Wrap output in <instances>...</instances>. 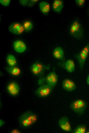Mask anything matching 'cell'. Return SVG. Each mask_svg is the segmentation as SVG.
Segmentation results:
<instances>
[{
  "instance_id": "ffe728a7",
  "label": "cell",
  "mask_w": 89,
  "mask_h": 133,
  "mask_svg": "<svg viewBox=\"0 0 89 133\" xmlns=\"http://www.w3.org/2000/svg\"><path fill=\"white\" fill-rule=\"evenodd\" d=\"M86 127L83 124L80 125L76 127L73 131L74 133H85L86 132Z\"/></svg>"
},
{
  "instance_id": "6da1fadb",
  "label": "cell",
  "mask_w": 89,
  "mask_h": 133,
  "mask_svg": "<svg viewBox=\"0 0 89 133\" xmlns=\"http://www.w3.org/2000/svg\"><path fill=\"white\" fill-rule=\"evenodd\" d=\"M38 117L34 113L30 111H26L21 115L18 119L19 124L20 126L24 128H28L37 121Z\"/></svg>"
},
{
  "instance_id": "7a4b0ae2",
  "label": "cell",
  "mask_w": 89,
  "mask_h": 133,
  "mask_svg": "<svg viewBox=\"0 0 89 133\" xmlns=\"http://www.w3.org/2000/svg\"><path fill=\"white\" fill-rule=\"evenodd\" d=\"M69 33L72 37L77 39H80L83 38V29L78 20H74L72 23L70 28Z\"/></svg>"
},
{
  "instance_id": "9c48e42d",
  "label": "cell",
  "mask_w": 89,
  "mask_h": 133,
  "mask_svg": "<svg viewBox=\"0 0 89 133\" xmlns=\"http://www.w3.org/2000/svg\"><path fill=\"white\" fill-rule=\"evenodd\" d=\"M46 84L52 88L54 87L57 83L58 77L57 74L54 72L49 73L46 77Z\"/></svg>"
},
{
  "instance_id": "52a82bcc",
  "label": "cell",
  "mask_w": 89,
  "mask_h": 133,
  "mask_svg": "<svg viewBox=\"0 0 89 133\" xmlns=\"http://www.w3.org/2000/svg\"><path fill=\"white\" fill-rule=\"evenodd\" d=\"M58 124L63 130L69 132L71 130V127L68 118L66 116L61 117L59 120Z\"/></svg>"
},
{
  "instance_id": "603a6c76",
  "label": "cell",
  "mask_w": 89,
  "mask_h": 133,
  "mask_svg": "<svg viewBox=\"0 0 89 133\" xmlns=\"http://www.w3.org/2000/svg\"><path fill=\"white\" fill-rule=\"evenodd\" d=\"M46 82V78L42 77L38 81V84L40 85H44L45 82Z\"/></svg>"
},
{
  "instance_id": "d4e9b609",
  "label": "cell",
  "mask_w": 89,
  "mask_h": 133,
  "mask_svg": "<svg viewBox=\"0 0 89 133\" xmlns=\"http://www.w3.org/2000/svg\"><path fill=\"white\" fill-rule=\"evenodd\" d=\"M28 1L27 0H21L19 1V2L22 5L25 6L28 5Z\"/></svg>"
},
{
  "instance_id": "44dd1931",
  "label": "cell",
  "mask_w": 89,
  "mask_h": 133,
  "mask_svg": "<svg viewBox=\"0 0 89 133\" xmlns=\"http://www.w3.org/2000/svg\"><path fill=\"white\" fill-rule=\"evenodd\" d=\"M76 5L79 7H83L85 4V0H75Z\"/></svg>"
},
{
  "instance_id": "7402d4cb",
  "label": "cell",
  "mask_w": 89,
  "mask_h": 133,
  "mask_svg": "<svg viewBox=\"0 0 89 133\" xmlns=\"http://www.w3.org/2000/svg\"><path fill=\"white\" fill-rule=\"evenodd\" d=\"M10 0H1V4L4 6H7L9 5L10 3Z\"/></svg>"
},
{
  "instance_id": "7c38bea8",
  "label": "cell",
  "mask_w": 89,
  "mask_h": 133,
  "mask_svg": "<svg viewBox=\"0 0 89 133\" xmlns=\"http://www.w3.org/2000/svg\"><path fill=\"white\" fill-rule=\"evenodd\" d=\"M13 46L16 51L19 53L24 52L27 49L25 43L23 41L20 40L15 41L13 43Z\"/></svg>"
},
{
  "instance_id": "f1b7e54d",
  "label": "cell",
  "mask_w": 89,
  "mask_h": 133,
  "mask_svg": "<svg viewBox=\"0 0 89 133\" xmlns=\"http://www.w3.org/2000/svg\"><path fill=\"white\" fill-rule=\"evenodd\" d=\"M86 132H87V133H89V130L87 131H86Z\"/></svg>"
},
{
  "instance_id": "277c9868",
  "label": "cell",
  "mask_w": 89,
  "mask_h": 133,
  "mask_svg": "<svg viewBox=\"0 0 89 133\" xmlns=\"http://www.w3.org/2000/svg\"><path fill=\"white\" fill-rule=\"evenodd\" d=\"M89 53V42L77 54L76 58L79 65L82 69Z\"/></svg>"
},
{
  "instance_id": "cb8c5ba5",
  "label": "cell",
  "mask_w": 89,
  "mask_h": 133,
  "mask_svg": "<svg viewBox=\"0 0 89 133\" xmlns=\"http://www.w3.org/2000/svg\"><path fill=\"white\" fill-rule=\"evenodd\" d=\"M38 0H30L28 1V6L30 7L33 6L38 1Z\"/></svg>"
},
{
  "instance_id": "ac0fdd59",
  "label": "cell",
  "mask_w": 89,
  "mask_h": 133,
  "mask_svg": "<svg viewBox=\"0 0 89 133\" xmlns=\"http://www.w3.org/2000/svg\"><path fill=\"white\" fill-rule=\"evenodd\" d=\"M7 63L10 66H15L17 64V61L16 58L12 54L8 55L6 58Z\"/></svg>"
},
{
  "instance_id": "3957f363",
  "label": "cell",
  "mask_w": 89,
  "mask_h": 133,
  "mask_svg": "<svg viewBox=\"0 0 89 133\" xmlns=\"http://www.w3.org/2000/svg\"><path fill=\"white\" fill-rule=\"evenodd\" d=\"M72 110L79 115H82L85 112L86 107L85 102L83 100L78 99L72 102L70 104Z\"/></svg>"
},
{
  "instance_id": "2e32d148",
  "label": "cell",
  "mask_w": 89,
  "mask_h": 133,
  "mask_svg": "<svg viewBox=\"0 0 89 133\" xmlns=\"http://www.w3.org/2000/svg\"><path fill=\"white\" fill-rule=\"evenodd\" d=\"M63 6V1L61 0H55L53 1L52 7L54 11L57 13L60 12Z\"/></svg>"
},
{
  "instance_id": "4316f807",
  "label": "cell",
  "mask_w": 89,
  "mask_h": 133,
  "mask_svg": "<svg viewBox=\"0 0 89 133\" xmlns=\"http://www.w3.org/2000/svg\"><path fill=\"white\" fill-rule=\"evenodd\" d=\"M5 123L3 120L2 119L0 120V127H2L5 124Z\"/></svg>"
},
{
  "instance_id": "30bf717a",
  "label": "cell",
  "mask_w": 89,
  "mask_h": 133,
  "mask_svg": "<svg viewBox=\"0 0 89 133\" xmlns=\"http://www.w3.org/2000/svg\"><path fill=\"white\" fill-rule=\"evenodd\" d=\"M44 65L39 62L33 63L30 67V69L32 73L36 76L42 74L44 71Z\"/></svg>"
},
{
  "instance_id": "83f0119b",
  "label": "cell",
  "mask_w": 89,
  "mask_h": 133,
  "mask_svg": "<svg viewBox=\"0 0 89 133\" xmlns=\"http://www.w3.org/2000/svg\"><path fill=\"white\" fill-rule=\"evenodd\" d=\"M86 82L87 84L89 85V75H88L87 77Z\"/></svg>"
},
{
  "instance_id": "484cf974",
  "label": "cell",
  "mask_w": 89,
  "mask_h": 133,
  "mask_svg": "<svg viewBox=\"0 0 89 133\" xmlns=\"http://www.w3.org/2000/svg\"><path fill=\"white\" fill-rule=\"evenodd\" d=\"M10 132L12 133H19L20 132V130L17 129H14L12 130Z\"/></svg>"
},
{
  "instance_id": "e0dca14e",
  "label": "cell",
  "mask_w": 89,
  "mask_h": 133,
  "mask_svg": "<svg viewBox=\"0 0 89 133\" xmlns=\"http://www.w3.org/2000/svg\"><path fill=\"white\" fill-rule=\"evenodd\" d=\"M65 68L68 72H73L75 69V64L74 61L71 59H68L65 61Z\"/></svg>"
},
{
  "instance_id": "4fadbf2b",
  "label": "cell",
  "mask_w": 89,
  "mask_h": 133,
  "mask_svg": "<svg viewBox=\"0 0 89 133\" xmlns=\"http://www.w3.org/2000/svg\"><path fill=\"white\" fill-rule=\"evenodd\" d=\"M5 70L10 74L15 76H19L21 73L20 69L16 66L7 67L5 68Z\"/></svg>"
},
{
  "instance_id": "d6986e66",
  "label": "cell",
  "mask_w": 89,
  "mask_h": 133,
  "mask_svg": "<svg viewBox=\"0 0 89 133\" xmlns=\"http://www.w3.org/2000/svg\"><path fill=\"white\" fill-rule=\"evenodd\" d=\"M24 30L26 32L31 31L33 27L32 23L30 20H27L25 21L23 24Z\"/></svg>"
},
{
  "instance_id": "8fae6325",
  "label": "cell",
  "mask_w": 89,
  "mask_h": 133,
  "mask_svg": "<svg viewBox=\"0 0 89 133\" xmlns=\"http://www.w3.org/2000/svg\"><path fill=\"white\" fill-rule=\"evenodd\" d=\"M62 86L64 90L69 92L74 91L76 88V85L74 82L69 79H65L62 81Z\"/></svg>"
},
{
  "instance_id": "5bb4252c",
  "label": "cell",
  "mask_w": 89,
  "mask_h": 133,
  "mask_svg": "<svg viewBox=\"0 0 89 133\" xmlns=\"http://www.w3.org/2000/svg\"><path fill=\"white\" fill-rule=\"evenodd\" d=\"M53 55L55 58L60 60L62 59L64 56V52L63 48L60 47H57L53 50Z\"/></svg>"
},
{
  "instance_id": "ba28073f",
  "label": "cell",
  "mask_w": 89,
  "mask_h": 133,
  "mask_svg": "<svg viewBox=\"0 0 89 133\" xmlns=\"http://www.w3.org/2000/svg\"><path fill=\"white\" fill-rule=\"evenodd\" d=\"M8 29L11 33L17 35L21 34L24 30L23 25L17 22L11 24L9 25Z\"/></svg>"
},
{
  "instance_id": "5b68a950",
  "label": "cell",
  "mask_w": 89,
  "mask_h": 133,
  "mask_svg": "<svg viewBox=\"0 0 89 133\" xmlns=\"http://www.w3.org/2000/svg\"><path fill=\"white\" fill-rule=\"evenodd\" d=\"M52 88L47 84L41 85L37 90L36 94L39 97H44L48 96L51 93Z\"/></svg>"
},
{
  "instance_id": "9a60e30c",
  "label": "cell",
  "mask_w": 89,
  "mask_h": 133,
  "mask_svg": "<svg viewBox=\"0 0 89 133\" xmlns=\"http://www.w3.org/2000/svg\"><path fill=\"white\" fill-rule=\"evenodd\" d=\"M39 7L41 12L44 14H48L50 12V6L47 2L43 1L39 4Z\"/></svg>"
},
{
  "instance_id": "8992f818",
  "label": "cell",
  "mask_w": 89,
  "mask_h": 133,
  "mask_svg": "<svg viewBox=\"0 0 89 133\" xmlns=\"http://www.w3.org/2000/svg\"><path fill=\"white\" fill-rule=\"evenodd\" d=\"M7 90L11 96H15L18 95L20 91L19 84L16 82L12 81L9 83L6 87Z\"/></svg>"
}]
</instances>
